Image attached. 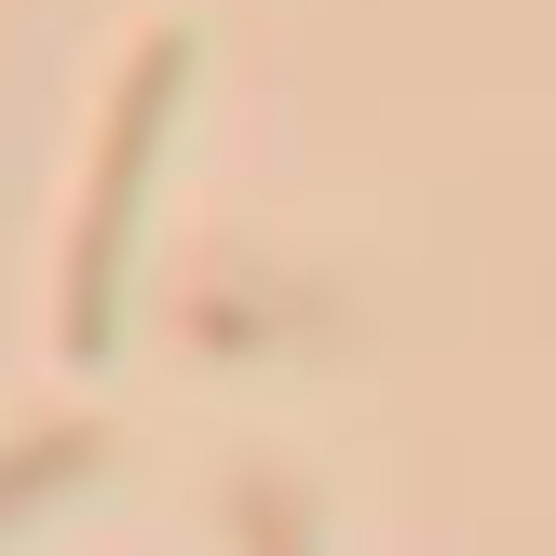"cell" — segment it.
<instances>
[{
  "label": "cell",
  "mask_w": 556,
  "mask_h": 556,
  "mask_svg": "<svg viewBox=\"0 0 556 556\" xmlns=\"http://www.w3.org/2000/svg\"><path fill=\"white\" fill-rule=\"evenodd\" d=\"M177 81H190V27H150L123 54V96H109V136H96V190H81V231H68V299H54L68 367H96L123 340V258H136V217H150V163H163V123H177Z\"/></svg>",
  "instance_id": "obj_1"
},
{
  "label": "cell",
  "mask_w": 556,
  "mask_h": 556,
  "mask_svg": "<svg viewBox=\"0 0 556 556\" xmlns=\"http://www.w3.org/2000/svg\"><path fill=\"white\" fill-rule=\"evenodd\" d=\"M81 462H96V434H81V421H68V434H27V448L0 462V516H14V503H41V489H68Z\"/></svg>",
  "instance_id": "obj_2"
},
{
  "label": "cell",
  "mask_w": 556,
  "mask_h": 556,
  "mask_svg": "<svg viewBox=\"0 0 556 556\" xmlns=\"http://www.w3.org/2000/svg\"><path fill=\"white\" fill-rule=\"evenodd\" d=\"M244 556H299V503L286 489H244Z\"/></svg>",
  "instance_id": "obj_3"
}]
</instances>
